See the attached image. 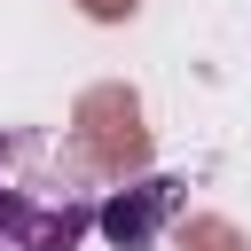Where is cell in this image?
Wrapping results in <instances>:
<instances>
[{"mask_svg":"<svg viewBox=\"0 0 251 251\" xmlns=\"http://www.w3.org/2000/svg\"><path fill=\"white\" fill-rule=\"evenodd\" d=\"M94 173L39 126H0V251H78L94 235Z\"/></svg>","mask_w":251,"mask_h":251,"instance_id":"1","label":"cell"},{"mask_svg":"<svg viewBox=\"0 0 251 251\" xmlns=\"http://www.w3.org/2000/svg\"><path fill=\"white\" fill-rule=\"evenodd\" d=\"M180 212V180L173 173H149V180H133V188H118V196H102V212H94V227L118 243V251H157V235H165V220Z\"/></svg>","mask_w":251,"mask_h":251,"instance_id":"2","label":"cell"}]
</instances>
